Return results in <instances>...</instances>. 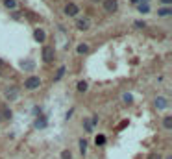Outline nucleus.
<instances>
[{"mask_svg":"<svg viewBox=\"0 0 172 159\" xmlns=\"http://www.w3.org/2000/svg\"><path fill=\"white\" fill-rule=\"evenodd\" d=\"M39 85H41V78L39 76H30L26 81H24V87H26L28 91H35V89H39Z\"/></svg>","mask_w":172,"mask_h":159,"instance_id":"f257e3e1","label":"nucleus"},{"mask_svg":"<svg viewBox=\"0 0 172 159\" xmlns=\"http://www.w3.org/2000/svg\"><path fill=\"white\" fill-rule=\"evenodd\" d=\"M65 15H68V17H76L78 13H80V8H78V4H74V2H70V4H67L65 6Z\"/></svg>","mask_w":172,"mask_h":159,"instance_id":"f03ea898","label":"nucleus"},{"mask_svg":"<svg viewBox=\"0 0 172 159\" xmlns=\"http://www.w3.org/2000/svg\"><path fill=\"white\" fill-rule=\"evenodd\" d=\"M43 61L44 63H52L54 61V48L52 47H44L43 48Z\"/></svg>","mask_w":172,"mask_h":159,"instance_id":"7ed1b4c3","label":"nucleus"},{"mask_svg":"<svg viewBox=\"0 0 172 159\" xmlns=\"http://www.w3.org/2000/svg\"><path fill=\"white\" fill-rule=\"evenodd\" d=\"M104 9L107 13H115L118 9V2L117 0H104Z\"/></svg>","mask_w":172,"mask_h":159,"instance_id":"20e7f679","label":"nucleus"},{"mask_svg":"<svg viewBox=\"0 0 172 159\" xmlns=\"http://www.w3.org/2000/svg\"><path fill=\"white\" fill-rule=\"evenodd\" d=\"M4 95H6V98H8V100H11V102H13V100H17V98H19V89H17V87H8Z\"/></svg>","mask_w":172,"mask_h":159,"instance_id":"39448f33","label":"nucleus"},{"mask_svg":"<svg viewBox=\"0 0 172 159\" xmlns=\"http://www.w3.org/2000/svg\"><path fill=\"white\" fill-rule=\"evenodd\" d=\"M89 26H91V20L89 19H78L76 20V28L78 30H87Z\"/></svg>","mask_w":172,"mask_h":159,"instance_id":"423d86ee","label":"nucleus"},{"mask_svg":"<svg viewBox=\"0 0 172 159\" xmlns=\"http://www.w3.org/2000/svg\"><path fill=\"white\" fill-rule=\"evenodd\" d=\"M167 105H168V102H167L165 96H157V98H156V107H157V109H165Z\"/></svg>","mask_w":172,"mask_h":159,"instance_id":"0eeeda50","label":"nucleus"},{"mask_svg":"<svg viewBox=\"0 0 172 159\" xmlns=\"http://www.w3.org/2000/svg\"><path fill=\"white\" fill-rule=\"evenodd\" d=\"M33 37H35V41H37V43H43V41H44V37H46V33H44L41 28H37V30L33 32Z\"/></svg>","mask_w":172,"mask_h":159,"instance_id":"6e6552de","label":"nucleus"},{"mask_svg":"<svg viewBox=\"0 0 172 159\" xmlns=\"http://www.w3.org/2000/svg\"><path fill=\"white\" fill-rule=\"evenodd\" d=\"M157 15H159V17H168V15H172V8H170V6H165V8L157 9Z\"/></svg>","mask_w":172,"mask_h":159,"instance_id":"1a4fd4ad","label":"nucleus"},{"mask_svg":"<svg viewBox=\"0 0 172 159\" xmlns=\"http://www.w3.org/2000/svg\"><path fill=\"white\" fill-rule=\"evenodd\" d=\"M44 126H46V117H43V115H41V117H39V119L35 120V128H39V130H43Z\"/></svg>","mask_w":172,"mask_h":159,"instance_id":"9d476101","label":"nucleus"},{"mask_svg":"<svg viewBox=\"0 0 172 159\" xmlns=\"http://www.w3.org/2000/svg\"><path fill=\"white\" fill-rule=\"evenodd\" d=\"M76 52H78V54H87V52H89V47H87L85 43H80L78 47H76Z\"/></svg>","mask_w":172,"mask_h":159,"instance_id":"9b49d317","label":"nucleus"},{"mask_svg":"<svg viewBox=\"0 0 172 159\" xmlns=\"http://www.w3.org/2000/svg\"><path fill=\"white\" fill-rule=\"evenodd\" d=\"M163 128H165V130H172V117H170V115L163 119Z\"/></svg>","mask_w":172,"mask_h":159,"instance_id":"f8f14e48","label":"nucleus"},{"mask_svg":"<svg viewBox=\"0 0 172 159\" xmlns=\"http://www.w3.org/2000/svg\"><path fill=\"white\" fill-rule=\"evenodd\" d=\"M4 6L8 9H17V0H4Z\"/></svg>","mask_w":172,"mask_h":159,"instance_id":"ddd939ff","label":"nucleus"},{"mask_svg":"<svg viewBox=\"0 0 172 159\" xmlns=\"http://www.w3.org/2000/svg\"><path fill=\"white\" fill-rule=\"evenodd\" d=\"M94 144H96V146H104V144H106V137H104V135H96Z\"/></svg>","mask_w":172,"mask_h":159,"instance_id":"4468645a","label":"nucleus"},{"mask_svg":"<svg viewBox=\"0 0 172 159\" xmlns=\"http://www.w3.org/2000/svg\"><path fill=\"white\" fill-rule=\"evenodd\" d=\"M20 65L24 67V71H32V69H33V61H30V59H26V61H22Z\"/></svg>","mask_w":172,"mask_h":159,"instance_id":"2eb2a0df","label":"nucleus"},{"mask_svg":"<svg viewBox=\"0 0 172 159\" xmlns=\"http://www.w3.org/2000/svg\"><path fill=\"white\" fill-rule=\"evenodd\" d=\"M83 128H85V131H89V133H91L94 126L91 124V120H89V119H83Z\"/></svg>","mask_w":172,"mask_h":159,"instance_id":"dca6fc26","label":"nucleus"},{"mask_svg":"<svg viewBox=\"0 0 172 159\" xmlns=\"http://www.w3.org/2000/svg\"><path fill=\"white\" fill-rule=\"evenodd\" d=\"M80 152H82V155H85V152H87V141L85 139H80Z\"/></svg>","mask_w":172,"mask_h":159,"instance_id":"f3484780","label":"nucleus"},{"mask_svg":"<svg viewBox=\"0 0 172 159\" xmlns=\"http://www.w3.org/2000/svg\"><path fill=\"white\" fill-rule=\"evenodd\" d=\"M137 9H139L141 13H148V11H150V6H148V4H139Z\"/></svg>","mask_w":172,"mask_h":159,"instance_id":"a211bd4d","label":"nucleus"},{"mask_svg":"<svg viewBox=\"0 0 172 159\" xmlns=\"http://www.w3.org/2000/svg\"><path fill=\"white\" fill-rule=\"evenodd\" d=\"M87 81H78V91H80V93H85V91H87Z\"/></svg>","mask_w":172,"mask_h":159,"instance_id":"6ab92c4d","label":"nucleus"},{"mask_svg":"<svg viewBox=\"0 0 172 159\" xmlns=\"http://www.w3.org/2000/svg\"><path fill=\"white\" fill-rule=\"evenodd\" d=\"M63 74H65V67H59V69H58V74H56V78H54V80H56V81H58V80H61V76H63Z\"/></svg>","mask_w":172,"mask_h":159,"instance_id":"aec40b11","label":"nucleus"},{"mask_svg":"<svg viewBox=\"0 0 172 159\" xmlns=\"http://www.w3.org/2000/svg\"><path fill=\"white\" fill-rule=\"evenodd\" d=\"M61 159H72L70 150H63V152H61Z\"/></svg>","mask_w":172,"mask_h":159,"instance_id":"412c9836","label":"nucleus"},{"mask_svg":"<svg viewBox=\"0 0 172 159\" xmlns=\"http://www.w3.org/2000/svg\"><path fill=\"white\" fill-rule=\"evenodd\" d=\"M133 24H135V28H146V22L144 20H135Z\"/></svg>","mask_w":172,"mask_h":159,"instance_id":"4be33fe9","label":"nucleus"},{"mask_svg":"<svg viewBox=\"0 0 172 159\" xmlns=\"http://www.w3.org/2000/svg\"><path fill=\"white\" fill-rule=\"evenodd\" d=\"M124 102H126V104H132V102H133V98H132V95H130V93H126V95H124Z\"/></svg>","mask_w":172,"mask_h":159,"instance_id":"5701e85b","label":"nucleus"},{"mask_svg":"<svg viewBox=\"0 0 172 159\" xmlns=\"http://www.w3.org/2000/svg\"><path fill=\"white\" fill-rule=\"evenodd\" d=\"M2 113H4V117H6V119H11V109H4Z\"/></svg>","mask_w":172,"mask_h":159,"instance_id":"b1692460","label":"nucleus"},{"mask_svg":"<svg viewBox=\"0 0 172 159\" xmlns=\"http://www.w3.org/2000/svg\"><path fill=\"white\" fill-rule=\"evenodd\" d=\"M148 159H161V155H159V154H152Z\"/></svg>","mask_w":172,"mask_h":159,"instance_id":"393cba45","label":"nucleus"},{"mask_svg":"<svg viewBox=\"0 0 172 159\" xmlns=\"http://www.w3.org/2000/svg\"><path fill=\"white\" fill-rule=\"evenodd\" d=\"M72 113H74V109H70V111H68V113H67V115H65V119H67V120H68V119H70V117H72Z\"/></svg>","mask_w":172,"mask_h":159,"instance_id":"a878e982","label":"nucleus"},{"mask_svg":"<svg viewBox=\"0 0 172 159\" xmlns=\"http://www.w3.org/2000/svg\"><path fill=\"white\" fill-rule=\"evenodd\" d=\"M163 4H172V0H161Z\"/></svg>","mask_w":172,"mask_h":159,"instance_id":"bb28decb","label":"nucleus"},{"mask_svg":"<svg viewBox=\"0 0 172 159\" xmlns=\"http://www.w3.org/2000/svg\"><path fill=\"white\" fill-rule=\"evenodd\" d=\"M167 159H172V155H167Z\"/></svg>","mask_w":172,"mask_h":159,"instance_id":"cd10ccee","label":"nucleus"},{"mask_svg":"<svg viewBox=\"0 0 172 159\" xmlns=\"http://www.w3.org/2000/svg\"><path fill=\"white\" fill-rule=\"evenodd\" d=\"M0 65H2V59H0Z\"/></svg>","mask_w":172,"mask_h":159,"instance_id":"c85d7f7f","label":"nucleus"}]
</instances>
